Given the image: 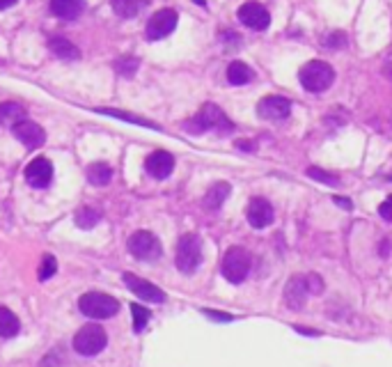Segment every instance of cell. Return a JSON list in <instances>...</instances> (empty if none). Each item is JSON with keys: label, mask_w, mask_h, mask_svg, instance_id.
<instances>
[{"label": "cell", "mask_w": 392, "mask_h": 367, "mask_svg": "<svg viewBox=\"0 0 392 367\" xmlns=\"http://www.w3.org/2000/svg\"><path fill=\"white\" fill-rule=\"evenodd\" d=\"M21 324L19 319H16V314L5 308V305H0V337H14L19 335Z\"/></svg>", "instance_id": "cell-22"}, {"label": "cell", "mask_w": 392, "mask_h": 367, "mask_svg": "<svg viewBox=\"0 0 392 367\" xmlns=\"http://www.w3.org/2000/svg\"><path fill=\"white\" fill-rule=\"evenodd\" d=\"M97 112H101V115H110V117H117V120H124V122H131V124H141V127H147V129L161 131V129H159V124H154V122L145 120V117L131 115V112H122V110H115V108H97Z\"/></svg>", "instance_id": "cell-25"}, {"label": "cell", "mask_w": 392, "mask_h": 367, "mask_svg": "<svg viewBox=\"0 0 392 367\" xmlns=\"http://www.w3.org/2000/svg\"><path fill=\"white\" fill-rule=\"evenodd\" d=\"M147 7V0H112V12L122 19H133Z\"/></svg>", "instance_id": "cell-21"}, {"label": "cell", "mask_w": 392, "mask_h": 367, "mask_svg": "<svg viewBox=\"0 0 392 367\" xmlns=\"http://www.w3.org/2000/svg\"><path fill=\"white\" fill-rule=\"evenodd\" d=\"M333 202L339 205V207H344V209H351V200H348V198H335Z\"/></svg>", "instance_id": "cell-34"}, {"label": "cell", "mask_w": 392, "mask_h": 367, "mask_svg": "<svg viewBox=\"0 0 392 367\" xmlns=\"http://www.w3.org/2000/svg\"><path fill=\"white\" fill-rule=\"evenodd\" d=\"M115 72L119 76H124V78H131L136 72H138V67H141V60L133 58V56H122L119 60H115Z\"/></svg>", "instance_id": "cell-27"}, {"label": "cell", "mask_w": 392, "mask_h": 367, "mask_svg": "<svg viewBox=\"0 0 392 367\" xmlns=\"http://www.w3.org/2000/svg\"><path fill=\"white\" fill-rule=\"evenodd\" d=\"M296 330H299V333H305V335H317L312 328H301V326H296Z\"/></svg>", "instance_id": "cell-36"}, {"label": "cell", "mask_w": 392, "mask_h": 367, "mask_svg": "<svg viewBox=\"0 0 392 367\" xmlns=\"http://www.w3.org/2000/svg\"><path fill=\"white\" fill-rule=\"evenodd\" d=\"M204 314L209 319H216V321H232L230 314H221V312H216V310H204Z\"/></svg>", "instance_id": "cell-33"}, {"label": "cell", "mask_w": 392, "mask_h": 367, "mask_svg": "<svg viewBox=\"0 0 392 367\" xmlns=\"http://www.w3.org/2000/svg\"><path fill=\"white\" fill-rule=\"evenodd\" d=\"M122 281H124V285L138 296V299L150 301V303H163L165 301L163 290H159V287L152 285V283L143 281V278H138L133 273H124V276H122Z\"/></svg>", "instance_id": "cell-14"}, {"label": "cell", "mask_w": 392, "mask_h": 367, "mask_svg": "<svg viewBox=\"0 0 392 367\" xmlns=\"http://www.w3.org/2000/svg\"><path fill=\"white\" fill-rule=\"evenodd\" d=\"M131 314H133V330L136 333H141V330L150 324V310L143 308V305H138V303H131Z\"/></svg>", "instance_id": "cell-28"}, {"label": "cell", "mask_w": 392, "mask_h": 367, "mask_svg": "<svg viewBox=\"0 0 392 367\" xmlns=\"http://www.w3.org/2000/svg\"><path fill=\"white\" fill-rule=\"evenodd\" d=\"M87 179H90V184H94V186H106L112 179V168L103 161L92 163L90 168H87Z\"/></svg>", "instance_id": "cell-23"}, {"label": "cell", "mask_w": 392, "mask_h": 367, "mask_svg": "<svg viewBox=\"0 0 392 367\" xmlns=\"http://www.w3.org/2000/svg\"><path fill=\"white\" fill-rule=\"evenodd\" d=\"M379 214H381V218H386L388 223H392V195L379 207Z\"/></svg>", "instance_id": "cell-32"}, {"label": "cell", "mask_w": 392, "mask_h": 367, "mask_svg": "<svg viewBox=\"0 0 392 367\" xmlns=\"http://www.w3.org/2000/svg\"><path fill=\"white\" fill-rule=\"evenodd\" d=\"M308 177L317 179V181H321V184H326V186H337V184H339L337 174L326 172V170H321V168H308Z\"/></svg>", "instance_id": "cell-30"}, {"label": "cell", "mask_w": 392, "mask_h": 367, "mask_svg": "<svg viewBox=\"0 0 392 367\" xmlns=\"http://www.w3.org/2000/svg\"><path fill=\"white\" fill-rule=\"evenodd\" d=\"M129 252L143 262H154L161 257L163 246H161V241L156 239V234L147 230H138L131 234V239H129Z\"/></svg>", "instance_id": "cell-8"}, {"label": "cell", "mask_w": 392, "mask_h": 367, "mask_svg": "<svg viewBox=\"0 0 392 367\" xmlns=\"http://www.w3.org/2000/svg\"><path fill=\"white\" fill-rule=\"evenodd\" d=\"M328 46L330 49H337V46H344V44H346V34L344 32H333V34H330V37H328Z\"/></svg>", "instance_id": "cell-31"}, {"label": "cell", "mask_w": 392, "mask_h": 367, "mask_svg": "<svg viewBox=\"0 0 392 367\" xmlns=\"http://www.w3.org/2000/svg\"><path fill=\"white\" fill-rule=\"evenodd\" d=\"M292 112V101L287 97H264L257 103V115L261 120H271V122H280L287 120Z\"/></svg>", "instance_id": "cell-12"}, {"label": "cell", "mask_w": 392, "mask_h": 367, "mask_svg": "<svg viewBox=\"0 0 392 367\" xmlns=\"http://www.w3.org/2000/svg\"><path fill=\"white\" fill-rule=\"evenodd\" d=\"M299 81L308 92L312 94H319V92H326L330 85L335 81V69L330 67L324 60H310V63H305L299 72Z\"/></svg>", "instance_id": "cell-2"}, {"label": "cell", "mask_w": 392, "mask_h": 367, "mask_svg": "<svg viewBox=\"0 0 392 367\" xmlns=\"http://www.w3.org/2000/svg\"><path fill=\"white\" fill-rule=\"evenodd\" d=\"M246 216H248V223L255 227V230H264L273 223L275 218V212L268 200L264 198H252L248 202V209H246Z\"/></svg>", "instance_id": "cell-13"}, {"label": "cell", "mask_w": 392, "mask_h": 367, "mask_svg": "<svg viewBox=\"0 0 392 367\" xmlns=\"http://www.w3.org/2000/svg\"><path fill=\"white\" fill-rule=\"evenodd\" d=\"M101 221V212L94 207H81L76 212V225L81 227V230H90Z\"/></svg>", "instance_id": "cell-26"}, {"label": "cell", "mask_w": 392, "mask_h": 367, "mask_svg": "<svg viewBox=\"0 0 392 367\" xmlns=\"http://www.w3.org/2000/svg\"><path fill=\"white\" fill-rule=\"evenodd\" d=\"M55 271H58V259H55L53 255H44V257H41V264H39V271H37L39 281L46 283L48 278L55 276Z\"/></svg>", "instance_id": "cell-29"}, {"label": "cell", "mask_w": 392, "mask_h": 367, "mask_svg": "<svg viewBox=\"0 0 392 367\" xmlns=\"http://www.w3.org/2000/svg\"><path fill=\"white\" fill-rule=\"evenodd\" d=\"M106 345H108V335L99 324L83 326L74 337V349L81 356H97L106 349Z\"/></svg>", "instance_id": "cell-6"}, {"label": "cell", "mask_w": 392, "mask_h": 367, "mask_svg": "<svg viewBox=\"0 0 392 367\" xmlns=\"http://www.w3.org/2000/svg\"><path fill=\"white\" fill-rule=\"evenodd\" d=\"M25 181L30 184L34 188H46L51 179H53V165L46 159V156H37V159H32L28 165H25Z\"/></svg>", "instance_id": "cell-11"}, {"label": "cell", "mask_w": 392, "mask_h": 367, "mask_svg": "<svg viewBox=\"0 0 392 367\" xmlns=\"http://www.w3.org/2000/svg\"><path fill=\"white\" fill-rule=\"evenodd\" d=\"M250 252L241 246H232L223 257V278L232 285H241L250 273Z\"/></svg>", "instance_id": "cell-5"}, {"label": "cell", "mask_w": 392, "mask_h": 367, "mask_svg": "<svg viewBox=\"0 0 392 367\" xmlns=\"http://www.w3.org/2000/svg\"><path fill=\"white\" fill-rule=\"evenodd\" d=\"M211 129L221 131V134H232L234 122L216 103H204L197 115L186 122V131H190V134H204V131H211Z\"/></svg>", "instance_id": "cell-1"}, {"label": "cell", "mask_w": 392, "mask_h": 367, "mask_svg": "<svg viewBox=\"0 0 392 367\" xmlns=\"http://www.w3.org/2000/svg\"><path fill=\"white\" fill-rule=\"evenodd\" d=\"M324 290V283L317 273H308V276H294L289 283H287L285 290V303L294 310H301L305 301H308L310 294Z\"/></svg>", "instance_id": "cell-3"}, {"label": "cell", "mask_w": 392, "mask_h": 367, "mask_svg": "<svg viewBox=\"0 0 392 367\" xmlns=\"http://www.w3.org/2000/svg\"><path fill=\"white\" fill-rule=\"evenodd\" d=\"M85 0H51V12L63 21H74L83 14Z\"/></svg>", "instance_id": "cell-17"}, {"label": "cell", "mask_w": 392, "mask_h": 367, "mask_svg": "<svg viewBox=\"0 0 392 367\" xmlns=\"http://www.w3.org/2000/svg\"><path fill=\"white\" fill-rule=\"evenodd\" d=\"M228 81L232 85H246L252 81V69L246 63H239L237 60V63H232L228 67Z\"/></svg>", "instance_id": "cell-24"}, {"label": "cell", "mask_w": 392, "mask_h": 367, "mask_svg": "<svg viewBox=\"0 0 392 367\" xmlns=\"http://www.w3.org/2000/svg\"><path fill=\"white\" fill-rule=\"evenodd\" d=\"M177 21H179V14L174 10H159L150 21H147V28H145L147 39L159 41L163 37H168V34L177 28Z\"/></svg>", "instance_id": "cell-9"}, {"label": "cell", "mask_w": 392, "mask_h": 367, "mask_svg": "<svg viewBox=\"0 0 392 367\" xmlns=\"http://www.w3.org/2000/svg\"><path fill=\"white\" fill-rule=\"evenodd\" d=\"M145 170L150 172L154 179L170 177L172 170H174V156L170 152H163V150L152 152L145 161Z\"/></svg>", "instance_id": "cell-16"}, {"label": "cell", "mask_w": 392, "mask_h": 367, "mask_svg": "<svg viewBox=\"0 0 392 367\" xmlns=\"http://www.w3.org/2000/svg\"><path fill=\"white\" fill-rule=\"evenodd\" d=\"M230 193H232V186H230V184H225V181L214 184V186L209 188L207 195H204V207H207V209H221Z\"/></svg>", "instance_id": "cell-19"}, {"label": "cell", "mask_w": 392, "mask_h": 367, "mask_svg": "<svg viewBox=\"0 0 392 367\" xmlns=\"http://www.w3.org/2000/svg\"><path fill=\"white\" fill-rule=\"evenodd\" d=\"M12 134H14L16 141L28 147V150H34V147H41L44 143H46V134H44V129L39 124H34V122H28V120L14 124Z\"/></svg>", "instance_id": "cell-15"}, {"label": "cell", "mask_w": 392, "mask_h": 367, "mask_svg": "<svg viewBox=\"0 0 392 367\" xmlns=\"http://www.w3.org/2000/svg\"><path fill=\"white\" fill-rule=\"evenodd\" d=\"M239 21L246 25V28L250 30H266L268 25H271V14H268V10L264 5L259 3H246L239 7Z\"/></svg>", "instance_id": "cell-10"}, {"label": "cell", "mask_w": 392, "mask_h": 367, "mask_svg": "<svg viewBox=\"0 0 392 367\" xmlns=\"http://www.w3.org/2000/svg\"><path fill=\"white\" fill-rule=\"evenodd\" d=\"M177 269L181 273H193L202 262V243L195 237V234H184L177 243Z\"/></svg>", "instance_id": "cell-7"}, {"label": "cell", "mask_w": 392, "mask_h": 367, "mask_svg": "<svg viewBox=\"0 0 392 367\" xmlns=\"http://www.w3.org/2000/svg\"><path fill=\"white\" fill-rule=\"evenodd\" d=\"M25 120V110L19 103H12V101H5L0 103V127H14L19 124V122Z\"/></svg>", "instance_id": "cell-20"}, {"label": "cell", "mask_w": 392, "mask_h": 367, "mask_svg": "<svg viewBox=\"0 0 392 367\" xmlns=\"http://www.w3.org/2000/svg\"><path fill=\"white\" fill-rule=\"evenodd\" d=\"M78 308L90 319H108L119 312V301L101 292H87L78 301Z\"/></svg>", "instance_id": "cell-4"}, {"label": "cell", "mask_w": 392, "mask_h": 367, "mask_svg": "<svg viewBox=\"0 0 392 367\" xmlns=\"http://www.w3.org/2000/svg\"><path fill=\"white\" fill-rule=\"evenodd\" d=\"M48 49H51V53H53L55 58H60V60H78L81 58L78 46H74V44L69 39H65V37L48 39Z\"/></svg>", "instance_id": "cell-18"}, {"label": "cell", "mask_w": 392, "mask_h": 367, "mask_svg": "<svg viewBox=\"0 0 392 367\" xmlns=\"http://www.w3.org/2000/svg\"><path fill=\"white\" fill-rule=\"evenodd\" d=\"M16 3H19V0H0V10H10Z\"/></svg>", "instance_id": "cell-35"}]
</instances>
